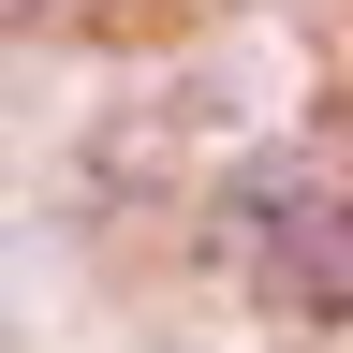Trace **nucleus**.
<instances>
[{
  "instance_id": "f257e3e1",
  "label": "nucleus",
  "mask_w": 353,
  "mask_h": 353,
  "mask_svg": "<svg viewBox=\"0 0 353 353\" xmlns=\"http://www.w3.org/2000/svg\"><path fill=\"white\" fill-rule=\"evenodd\" d=\"M250 265L280 280L294 309H353V176H324V162H265L250 176Z\"/></svg>"
},
{
  "instance_id": "f03ea898",
  "label": "nucleus",
  "mask_w": 353,
  "mask_h": 353,
  "mask_svg": "<svg viewBox=\"0 0 353 353\" xmlns=\"http://www.w3.org/2000/svg\"><path fill=\"white\" fill-rule=\"evenodd\" d=\"M44 15H59V0H0V30H44Z\"/></svg>"
}]
</instances>
